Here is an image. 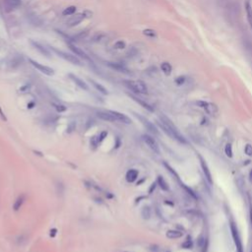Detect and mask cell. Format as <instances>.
<instances>
[{
  "instance_id": "6da1fadb",
  "label": "cell",
  "mask_w": 252,
  "mask_h": 252,
  "mask_svg": "<svg viewBox=\"0 0 252 252\" xmlns=\"http://www.w3.org/2000/svg\"><path fill=\"white\" fill-rule=\"evenodd\" d=\"M158 118H160V121L158 122V124L167 136H170L171 139L176 140V141H178L179 143H182V144L187 143L186 139L180 134L178 129L176 128V126L172 123V121L167 117V116L161 113L158 115Z\"/></svg>"
},
{
  "instance_id": "7a4b0ae2",
  "label": "cell",
  "mask_w": 252,
  "mask_h": 252,
  "mask_svg": "<svg viewBox=\"0 0 252 252\" xmlns=\"http://www.w3.org/2000/svg\"><path fill=\"white\" fill-rule=\"evenodd\" d=\"M123 84L125 87H127L129 90L132 92L136 93V94H142V95H147L148 94V88L146 84L143 81H133V80H124Z\"/></svg>"
},
{
  "instance_id": "3957f363",
  "label": "cell",
  "mask_w": 252,
  "mask_h": 252,
  "mask_svg": "<svg viewBox=\"0 0 252 252\" xmlns=\"http://www.w3.org/2000/svg\"><path fill=\"white\" fill-rule=\"evenodd\" d=\"M196 105H197L199 107H202V109L206 111V113L209 114L210 116H217V114L219 113L218 106L215 104H213V102L198 101H196Z\"/></svg>"
},
{
  "instance_id": "277c9868",
  "label": "cell",
  "mask_w": 252,
  "mask_h": 252,
  "mask_svg": "<svg viewBox=\"0 0 252 252\" xmlns=\"http://www.w3.org/2000/svg\"><path fill=\"white\" fill-rule=\"evenodd\" d=\"M230 227H231V232L233 242H235V244L236 246V252H243V246H242V242H241L239 232V230H237L236 225L233 222H231Z\"/></svg>"
},
{
  "instance_id": "5b68a950",
  "label": "cell",
  "mask_w": 252,
  "mask_h": 252,
  "mask_svg": "<svg viewBox=\"0 0 252 252\" xmlns=\"http://www.w3.org/2000/svg\"><path fill=\"white\" fill-rule=\"evenodd\" d=\"M51 49H52L55 53H56L58 56L60 57H62L63 59L65 60H67V61H69L70 63H72V64H76V65H79L80 66L81 65V62H80V60H79L75 55H72V54H70V53H66V52H64V51H61V50H58L56 48H51Z\"/></svg>"
},
{
  "instance_id": "8992f818",
  "label": "cell",
  "mask_w": 252,
  "mask_h": 252,
  "mask_svg": "<svg viewBox=\"0 0 252 252\" xmlns=\"http://www.w3.org/2000/svg\"><path fill=\"white\" fill-rule=\"evenodd\" d=\"M198 158H199V162H200V166H201V169H202V171L205 175V178L208 181L209 184H213V177H212V174H211V170H210L209 166L207 165L206 161L204 160V158L201 156V155H198Z\"/></svg>"
},
{
  "instance_id": "52a82bcc",
  "label": "cell",
  "mask_w": 252,
  "mask_h": 252,
  "mask_svg": "<svg viewBox=\"0 0 252 252\" xmlns=\"http://www.w3.org/2000/svg\"><path fill=\"white\" fill-rule=\"evenodd\" d=\"M143 140H144V142L146 143V145L150 148L154 153H156V154L161 153L160 147H158V144L156 141L155 138H153L152 136H150V135H148V134H145V135H143Z\"/></svg>"
},
{
  "instance_id": "ba28073f",
  "label": "cell",
  "mask_w": 252,
  "mask_h": 252,
  "mask_svg": "<svg viewBox=\"0 0 252 252\" xmlns=\"http://www.w3.org/2000/svg\"><path fill=\"white\" fill-rule=\"evenodd\" d=\"M29 61H30V63L32 65V66L38 69L40 72L44 73V75H48V76H53L54 75V70L52 68H50L48 66H45V65L40 64L39 62L35 61V60H32V59H29Z\"/></svg>"
},
{
  "instance_id": "9c48e42d",
  "label": "cell",
  "mask_w": 252,
  "mask_h": 252,
  "mask_svg": "<svg viewBox=\"0 0 252 252\" xmlns=\"http://www.w3.org/2000/svg\"><path fill=\"white\" fill-rule=\"evenodd\" d=\"M134 115L136 116V117L141 121V123L145 126L146 127V129L147 130H149V131H150L151 133H153V134H158V129H157V127L155 125H154L152 122H150V121H149L146 117H144V116H142V115H140V114H138V113H134Z\"/></svg>"
},
{
  "instance_id": "30bf717a",
  "label": "cell",
  "mask_w": 252,
  "mask_h": 252,
  "mask_svg": "<svg viewBox=\"0 0 252 252\" xmlns=\"http://www.w3.org/2000/svg\"><path fill=\"white\" fill-rule=\"evenodd\" d=\"M109 113L113 114V116L115 118V120L117 122H121L124 124H131V119H130L127 115H125L124 113H118V111H114V110H109Z\"/></svg>"
},
{
  "instance_id": "8fae6325",
  "label": "cell",
  "mask_w": 252,
  "mask_h": 252,
  "mask_svg": "<svg viewBox=\"0 0 252 252\" xmlns=\"http://www.w3.org/2000/svg\"><path fill=\"white\" fill-rule=\"evenodd\" d=\"M68 46H69V48L71 49L74 53H75V55H78V56L82 57L83 59L87 60V61H90V62H92V59H91L90 57H89V55L85 52V51H83L82 49H80L79 48H77V46H76L75 44L68 43Z\"/></svg>"
},
{
  "instance_id": "7c38bea8",
  "label": "cell",
  "mask_w": 252,
  "mask_h": 252,
  "mask_svg": "<svg viewBox=\"0 0 252 252\" xmlns=\"http://www.w3.org/2000/svg\"><path fill=\"white\" fill-rule=\"evenodd\" d=\"M97 117L101 118V120L105 121H109V122H115V118L113 116L109 110H105V111H97Z\"/></svg>"
},
{
  "instance_id": "4fadbf2b",
  "label": "cell",
  "mask_w": 252,
  "mask_h": 252,
  "mask_svg": "<svg viewBox=\"0 0 252 252\" xmlns=\"http://www.w3.org/2000/svg\"><path fill=\"white\" fill-rule=\"evenodd\" d=\"M69 78L71 79V80H72L74 83H75L79 88H81V89H83V90H85V91H88V90H89L88 85L82 80V79H80V78L77 77V76H75V75H73V74H69Z\"/></svg>"
},
{
  "instance_id": "5bb4252c",
  "label": "cell",
  "mask_w": 252,
  "mask_h": 252,
  "mask_svg": "<svg viewBox=\"0 0 252 252\" xmlns=\"http://www.w3.org/2000/svg\"><path fill=\"white\" fill-rule=\"evenodd\" d=\"M106 65L109 67H110L111 69H114L118 72H122V73H129L128 69L126 68L123 64L118 63V62H107Z\"/></svg>"
},
{
  "instance_id": "9a60e30c",
  "label": "cell",
  "mask_w": 252,
  "mask_h": 252,
  "mask_svg": "<svg viewBox=\"0 0 252 252\" xmlns=\"http://www.w3.org/2000/svg\"><path fill=\"white\" fill-rule=\"evenodd\" d=\"M138 175H139V171L137 170H134V169L129 170L126 172V180H127V182L129 183H133L138 178Z\"/></svg>"
},
{
  "instance_id": "2e32d148",
  "label": "cell",
  "mask_w": 252,
  "mask_h": 252,
  "mask_svg": "<svg viewBox=\"0 0 252 252\" xmlns=\"http://www.w3.org/2000/svg\"><path fill=\"white\" fill-rule=\"evenodd\" d=\"M130 97H132V100H134L135 101L137 102V104H139L141 106H143L144 109H146L147 110H149V111H151V113H153L154 111V109H153V106L151 105H149L148 102H146V101H144L143 100H141V99H139V97H135V96H133V95H129Z\"/></svg>"
},
{
  "instance_id": "e0dca14e",
  "label": "cell",
  "mask_w": 252,
  "mask_h": 252,
  "mask_svg": "<svg viewBox=\"0 0 252 252\" xmlns=\"http://www.w3.org/2000/svg\"><path fill=\"white\" fill-rule=\"evenodd\" d=\"M87 17L86 15V12L85 13H83V14H79V15L75 16V18L72 20H70L69 23H68V26L69 27H74V26H77L78 24H80V23L85 19V18Z\"/></svg>"
},
{
  "instance_id": "ac0fdd59",
  "label": "cell",
  "mask_w": 252,
  "mask_h": 252,
  "mask_svg": "<svg viewBox=\"0 0 252 252\" xmlns=\"http://www.w3.org/2000/svg\"><path fill=\"white\" fill-rule=\"evenodd\" d=\"M25 200H26V196H25V194H21V195L19 196V197H18V198L16 199V201L14 202V205H13L14 211H15V212L19 211V210L21 209V207L23 206V204H24Z\"/></svg>"
},
{
  "instance_id": "d6986e66",
  "label": "cell",
  "mask_w": 252,
  "mask_h": 252,
  "mask_svg": "<svg viewBox=\"0 0 252 252\" xmlns=\"http://www.w3.org/2000/svg\"><path fill=\"white\" fill-rule=\"evenodd\" d=\"M244 8H245L246 16H247V21H248V24L252 29V6H251V4L249 3V1L245 2Z\"/></svg>"
},
{
  "instance_id": "ffe728a7",
  "label": "cell",
  "mask_w": 252,
  "mask_h": 252,
  "mask_svg": "<svg viewBox=\"0 0 252 252\" xmlns=\"http://www.w3.org/2000/svg\"><path fill=\"white\" fill-rule=\"evenodd\" d=\"M183 235V233L179 231H174V230H170L167 231L166 232V237L170 239H179Z\"/></svg>"
},
{
  "instance_id": "44dd1931",
  "label": "cell",
  "mask_w": 252,
  "mask_h": 252,
  "mask_svg": "<svg viewBox=\"0 0 252 252\" xmlns=\"http://www.w3.org/2000/svg\"><path fill=\"white\" fill-rule=\"evenodd\" d=\"M31 44H32V45H34V48H35L36 49H38L41 54L45 55L46 57H49V55H50V54H49V52H48V49H45L43 45H40L39 43H35V41H32V40L31 41Z\"/></svg>"
},
{
  "instance_id": "7402d4cb",
  "label": "cell",
  "mask_w": 252,
  "mask_h": 252,
  "mask_svg": "<svg viewBox=\"0 0 252 252\" xmlns=\"http://www.w3.org/2000/svg\"><path fill=\"white\" fill-rule=\"evenodd\" d=\"M89 81H90V83L92 84L93 86L95 87L96 90H97L100 93H101L102 95H109V92H107V90H106V89H105L104 86H102V85H101V84L95 82L94 80H91V79H90Z\"/></svg>"
},
{
  "instance_id": "603a6c76",
  "label": "cell",
  "mask_w": 252,
  "mask_h": 252,
  "mask_svg": "<svg viewBox=\"0 0 252 252\" xmlns=\"http://www.w3.org/2000/svg\"><path fill=\"white\" fill-rule=\"evenodd\" d=\"M157 183L158 184V186L162 188V190L164 191H169V185H167V182L165 180V178L162 177V175H158V179H157Z\"/></svg>"
},
{
  "instance_id": "cb8c5ba5",
  "label": "cell",
  "mask_w": 252,
  "mask_h": 252,
  "mask_svg": "<svg viewBox=\"0 0 252 252\" xmlns=\"http://www.w3.org/2000/svg\"><path fill=\"white\" fill-rule=\"evenodd\" d=\"M161 69L166 76H170L171 74V71H172V67L169 62H162L161 65Z\"/></svg>"
},
{
  "instance_id": "d4e9b609",
  "label": "cell",
  "mask_w": 252,
  "mask_h": 252,
  "mask_svg": "<svg viewBox=\"0 0 252 252\" xmlns=\"http://www.w3.org/2000/svg\"><path fill=\"white\" fill-rule=\"evenodd\" d=\"M141 215L144 220H149L152 216V211H151V207L150 206H144L142 211H141Z\"/></svg>"
},
{
  "instance_id": "484cf974",
  "label": "cell",
  "mask_w": 252,
  "mask_h": 252,
  "mask_svg": "<svg viewBox=\"0 0 252 252\" xmlns=\"http://www.w3.org/2000/svg\"><path fill=\"white\" fill-rule=\"evenodd\" d=\"M5 4L12 9H15L21 5V0H4Z\"/></svg>"
},
{
  "instance_id": "4316f807",
  "label": "cell",
  "mask_w": 252,
  "mask_h": 252,
  "mask_svg": "<svg viewBox=\"0 0 252 252\" xmlns=\"http://www.w3.org/2000/svg\"><path fill=\"white\" fill-rule=\"evenodd\" d=\"M101 144V141H100V135H95V136H93L90 140V145L92 146V148L94 149H97V146H99Z\"/></svg>"
},
{
  "instance_id": "83f0119b",
  "label": "cell",
  "mask_w": 252,
  "mask_h": 252,
  "mask_svg": "<svg viewBox=\"0 0 252 252\" xmlns=\"http://www.w3.org/2000/svg\"><path fill=\"white\" fill-rule=\"evenodd\" d=\"M225 154L227 155V157L228 158H232L233 156V152H232V146L231 143H227L226 147H225Z\"/></svg>"
},
{
  "instance_id": "f1b7e54d",
  "label": "cell",
  "mask_w": 252,
  "mask_h": 252,
  "mask_svg": "<svg viewBox=\"0 0 252 252\" xmlns=\"http://www.w3.org/2000/svg\"><path fill=\"white\" fill-rule=\"evenodd\" d=\"M75 12H76L75 6H69L62 12V14H63V16H69V15H72V14H74Z\"/></svg>"
},
{
  "instance_id": "f546056e",
  "label": "cell",
  "mask_w": 252,
  "mask_h": 252,
  "mask_svg": "<svg viewBox=\"0 0 252 252\" xmlns=\"http://www.w3.org/2000/svg\"><path fill=\"white\" fill-rule=\"evenodd\" d=\"M143 34L145 35L146 36H149V38H156L157 36V34L156 32L154 30H151V29H146L143 31Z\"/></svg>"
},
{
  "instance_id": "4dcf8cb0",
  "label": "cell",
  "mask_w": 252,
  "mask_h": 252,
  "mask_svg": "<svg viewBox=\"0 0 252 252\" xmlns=\"http://www.w3.org/2000/svg\"><path fill=\"white\" fill-rule=\"evenodd\" d=\"M181 246H182V248H184V249H191L193 246V242L190 239H188L187 240H185L183 243L181 244Z\"/></svg>"
},
{
  "instance_id": "1f68e13d",
  "label": "cell",
  "mask_w": 252,
  "mask_h": 252,
  "mask_svg": "<svg viewBox=\"0 0 252 252\" xmlns=\"http://www.w3.org/2000/svg\"><path fill=\"white\" fill-rule=\"evenodd\" d=\"M53 106H54V109H56V111H58V113H64V111H66V106L63 105H58V104H52Z\"/></svg>"
},
{
  "instance_id": "d6a6232c",
  "label": "cell",
  "mask_w": 252,
  "mask_h": 252,
  "mask_svg": "<svg viewBox=\"0 0 252 252\" xmlns=\"http://www.w3.org/2000/svg\"><path fill=\"white\" fill-rule=\"evenodd\" d=\"M244 153L246 156L252 157V145L251 144H246L244 147Z\"/></svg>"
},
{
  "instance_id": "836d02e7",
  "label": "cell",
  "mask_w": 252,
  "mask_h": 252,
  "mask_svg": "<svg viewBox=\"0 0 252 252\" xmlns=\"http://www.w3.org/2000/svg\"><path fill=\"white\" fill-rule=\"evenodd\" d=\"M125 46H126V44L123 40H117L114 44V48H116V49H123V48H125Z\"/></svg>"
},
{
  "instance_id": "e575fe53",
  "label": "cell",
  "mask_w": 252,
  "mask_h": 252,
  "mask_svg": "<svg viewBox=\"0 0 252 252\" xmlns=\"http://www.w3.org/2000/svg\"><path fill=\"white\" fill-rule=\"evenodd\" d=\"M236 184H237V187H239L240 190H242V187H244V185H245V181L243 180V178L240 176L237 178L236 180Z\"/></svg>"
},
{
  "instance_id": "d590c367",
  "label": "cell",
  "mask_w": 252,
  "mask_h": 252,
  "mask_svg": "<svg viewBox=\"0 0 252 252\" xmlns=\"http://www.w3.org/2000/svg\"><path fill=\"white\" fill-rule=\"evenodd\" d=\"M184 82H185V77H184V76H179V77H177V78L175 79L176 85H178V86H181Z\"/></svg>"
},
{
  "instance_id": "8d00e7d4",
  "label": "cell",
  "mask_w": 252,
  "mask_h": 252,
  "mask_svg": "<svg viewBox=\"0 0 252 252\" xmlns=\"http://www.w3.org/2000/svg\"><path fill=\"white\" fill-rule=\"evenodd\" d=\"M107 134H109V133H107V131H102V132L100 134V141H101V142L104 141V140L106 138Z\"/></svg>"
},
{
  "instance_id": "74e56055",
  "label": "cell",
  "mask_w": 252,
  "mask_h": 252,
  "mask_svg": "<svg viewBox=\"0 0 252 252\" xmlns=\"http://www.w3.org/2000/svg\"><path fill=\"white\" fill-rule=\"evenodd\" d=\"M76 128V123L75 122H71L70 125L68 126V132H72L73 130H75Z\"/></svg>"
},
{
  "instance_id": "f35d334b",
  "label": "cell",
  "mask_w": 252,
  "mask_h": 252,
  "mask_svg": "<svg viewBox=\"0 0 252 252\" xmlns=\"http://www.w3.org/2000/svg\"><path fill=\"white\" fill-rule=\"evenodd\" d=\"M249 217H250V223L252 226V203H251V201L249 202Z\"/></svg>"
},
{
  "instance_id": "ab89813d",
  "label": "cell",
  "mask_w": 252,
  "mask_h": 252,
  "mask_svg": "<svg viewBox=\"0 0 252 252\" xmlns=\"http://www.w3.org/2000/svg\"><path fill=\"white\" fill-rule=\"evenodd\" d=\"M0 116H1V119L4 120V121H7V117H6V115L4 114V113L2 111V109L0 107Z\"/></svg>"
},
{
  "instance_id": "60d3db41",
  "label": "cell",
  "mask_w": 252,
  "mask_h": 252,
  "mask_svg": "<svg viewBox=\"0 0 252 252\" xmlns=\"http://www.w3.org/2000/svg\"><path fill=\"white\" fill-rule=\"evenodd\" d=\"M56 231H57L56 228H52V230H50V236L54 237L55 235H56Z\"/></svg>"
},
{
  "instance_id": "b9f144b4",
  "label": "cell",
  "mask_w": 252,
  "mask_h": 252,
  "mask_svg": "<svg viewBox=\"0 0 252 252\" xmlns=\"http://www.w3.org/2000/svg\"><path fill=\"white\" fill-rule=\"evenodd\" d=\"M30 89V86L29 85H26V86H23L21 89H20V91L21 92H25V91H27V90H29Z\"/></svg>"
},
{
  "instance_id": "7bdbcfd3",
  "label": "cell",
  "mask_w": 252,
  "mask_h": 252,
  "mask_svg": "<svg viewBox=\"0 0 252 252\" xmlns=\"http://www.w3.org/2000/svg\"><path fill=\"white\" fill-rule=\"evenodd\" d=\"M35 106V102L34 101H31L29 105H28V109H32V107Z\"/></svg>"
},
{
  "instance_id": "ee69618b",
  "label": "cell",
  "mask_w": 252,
  "mask_h": 252,
  "mask_svg": "<svg viewBox=\"0 0 252 252\" xmlns=\"http://www.w3.org/2000/svg\"><path fill=\"white\" fill-rule=\"evenodd\" d=\"M155 187H156V184H155V183H153V184H152V187H151V189L149 190V193L151 194V193H152V191H153L154 189H155Z\"/></svg>"
},
{
  "instance_id": "f6af8a7d",
  "label": "cell",
  "mask_w": 252,
  "mask_h": 252,
  "mask_svg": "<svg viewBox=\"0 0 252 252\" xmlns=\"http://www.w3.org/2000/svg\"><path fill=\"white\" fill-rule=\"evenodd\" d=\"M249 180H250V182L252 183V170L249 171Z\"/></svg>"
},
{
  "instance_id": "bcb514c9",
  "label": "cell",
  "mask_w": 252,
  "mask_h": 252,
  "mask_svg": "<svg viewBox=\"0 0 252 252\" xmlns=\"http://www.w3.org/2000/svg\"><path fill=\"white\" fill-rule=\"evenodd\" d=\"M34 153H35V154H36V155H39V156H40V157H43V156H44V155H40V154H41V153H40V152H38V151H34Z\"/></svg>"
},
{
  "instance_id": "7dc6e473",
  "label": "cell",
  "mask_w": 252,
  "mask_h": 252,
  "mask_svg": "<svg viewBox=\"0 0 252 252\" xmlns=\"http://www.w3.org/2000/svg\"><path fill=\"white\" fill-rule=\"evenodd\" d=\"M250 252H252V250H251V251H250Z\"/></svg>"
},
{
  "instance_id": "c3c4849f",
  "label": "cell",
  "mask_w": 252,
  "mask_h": 252,
  "mask_svg": "<svg viewBox=\"0 0 252 252\" xmlns=\"http://www.w3.org/2000/svg\"><path fill=\"white\" fill-rule=\"evenodd\" d=\"M167 252H170V251H167Z\"/></svg>"
},
{
  "instance_id": "681fc988",
  "label": "cell",
  "mask_w": 252,
  "mask_h": 252,
  "mask_svg": "<svg viewBox=\"0 0 252 252\" xmlns=\"http://www.w3.org/2000/svg\"><path fill=\"white\" fill-rule=\"evenodd\" d=\"M125 252H126V251H125Z\"/></svg>"
}]
</instances>
